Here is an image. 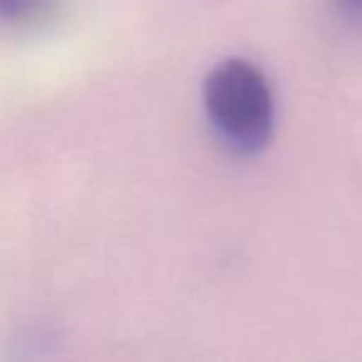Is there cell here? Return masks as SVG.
Masks as SVG:
<instances>
[{
	"mask_svg": "<svg viewBox=\"0 0 362 362\" xmlns=\"http://www.w3.org/2000/svg\"><path fill=\"white\" fill-rule=\"evenodd\" d=\"M209 119L223 141L241 154H256L273 134V92L256 65L226 60L204 82Z\"/></svg>",
	"mask_w": 362,
	"mask_h": 362,
	"instance_id": "6da1fadb",
	"label": "cell"
},
{
	"mask_svg": "<svg viewBox=\"0 0 362 362\" xmlns=\"http://www.w3.org/2000/svg\"><path fill=\"white\" fill-rule=\"evenodd\" d=\"M57 0H0V23L11 28H35L50 21Z\"/></svg>",
	"mask_w": 362,
	"mask_h": 362,
	"instance_id": "7a4b0ae2",
	"label": "cell"
},
{
	"mask_svg": "<svg viewBox=\"0 0 362 362\" xmlns=\"http://www.w3.org/2000/svg\"><path fill=\"white\" fill-rule=\"evenodd\" d=\"M347 6H352V8H362V0H345Z\"/></svg>",
	"mask_w": 362,
	"mask_h": 362,
	"instance_id": "3957f363",
	"label": "cell"
}]
</instances>
